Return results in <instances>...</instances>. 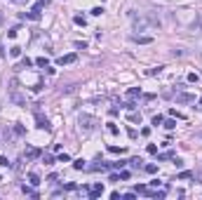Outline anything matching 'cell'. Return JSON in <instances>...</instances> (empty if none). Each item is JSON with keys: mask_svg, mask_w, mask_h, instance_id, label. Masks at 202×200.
Here are the masks:
<instances>
[{"mask_svg": "<svg viewBox=\"0 0 202 200\" xmlns=\"http://www.w3.org/2000/svg\"><path fill=\"white\" fill-rule=\"evenodd\" d=\"M78 123H80V127H82L85 132H92V130H97V127H99V120H97V118H92V115H80V120H78Z\"/></svg>", "mask_w": 202, "mask_h": 200, "instance_id": "cell-1", "label": "cell"}, {"mask_svg": "<svg viewBox=\"0 0 202 200\" xmlns=\"http://www.w3.org/2000/svg\"><path fill=\"white\" fill-rule=\"evenodd\" d=\"M75 61H78V54H75V52H70V54H66V57H59V59H57V64H59V66L75 64Z\"/></svg>", "mask_w": 202, "mask_h": 200, "instance_id": "cell-2", "label": "cell"}, {"mask_svg": "<svg viewBox=\"0 0 202 200\" xmlns=\"http://www.w3.org/2000/svg\"><path fill=\"white\" fill-rule=\"evenodd\" d=\"M99 196H103V186H101V184H94V186L89 188V198H99Z\"/></svg>", "mask_w": 202, "mask_h": 200, "instance_id": "cell-3", "label": "cell"}, {"mask_svg": "<svg viewBox=\"0 0 202 200\" xmlns=\"http://www.w3.org/2000/svg\"><path fill=\"white\" fill-rule=\"evenodd\" d=\"M132 40L139 42V45H150V42H153V38H150V35H134Z\"/></svg>", "mask_w": 202, "mask_h": 200, "instance_id": "cell-4", "label": "cell"}, {"mask_svg": "<svg viewBox=\"0 0 202 200\" xmlns=\"http://www.w3.org/2000/svg\"><path fill=\"white\" fill-rule=\"evenodd\" d=\"M35 118H38V127H40V130H49V127H52V125H49V120H47V118H42L40 113H38Z\"/></svg>", "mask_w": 202, "mask_h": 200, "instance_id": "cell-5", "label": "cell"}, {"mask_svg": "<svg viewBox=\"0 0 202 200\" xmlns=\"http://www.w3.org/2000/svg\"><path fill=\"white\" fill-rule=\"evenodd\" d=\"M176 101L179 104H190V101H195L193 94H176Z\"/></svg>", "mask_w": 202, "mask_h": 200, "instance_id": "cell-6", "label": "cell"}, {"mask_svg": "<svg viewBox=\"0 0 202 200\" xmlns=\"http://www.w3.org/2000/svg\"><path fill=\"white\" fill-rule=\"evenodd\" d=\"M28 184H31V186H40V177H38L35 172H31V174H28Z\"/></svg>", "mask_w": 202, "mask_h": 200, "instance_id": "cell-7", "label": "cell"}, {"mask_svg": "<svg viewBox=\"0 0 202 200\" xmlns=\"http://www.w3.org/2000/svg\"><path fill=\"white\" fill-rule=\"evenodd\" d=\"M38 155H40L38 148H28V151H26V160H33V158H38Z\"/></svg>", "mask_w": 202, "mask_h": 200, "instance_id": "cell-8", "label": "cell"}, {"mask_svg": "<svg viewBox=\"0 0 202 200\" xmlns=\"http://www.w3.org/2000/svg\"><path fill=\"white\" fill-rule=\"evenodd\" d=\"M73 21H75L78 26H85V24H87V19H85L82 14H75V17H73Z\"/></svg>", "mask_w": 202, "mask_h": 200, "instance_id": "cell-9", "label": "cell"}, {"mask_svg": "<svg viewBox=\"0 0 202 200\" xmlns=\"http://www.w3.org/2000/svg\"><path fill=\"white\" fill-rule=\"evenodd\" d=\"M21 191H24L26 196H38V193H35V191H33V186H26V184L21 186Z\"/></svg>", "mask_w": 202, "mask_h": 200, "instance_id": "cell-10", "label": "cell"}, {"mask_svg": "<svg viewBox=\"0 0 202 200\" xmlns=\"http://www.w3.org/2000/svg\"><path fill=\"white\" fill-rule=\"evenodd\" d=\"M9 54H12L14 59H17V57H21V47H17V45H14V47L9 50Z\"/></svg>", "mask_w": 202, "mask_h": 200, "instance_id": "cell-11", "label": "cell"}, {"mask_svg": "<svg viewBox=\"0 0 202 200\" xmlns=\"http://www.w3.org/2000/svg\"><path fill=\"white\" fill-rule=\"evenodd\" d=\"M73 167H75V169H85V160H82V158H80V160H73Z\"/></svg>", "mask_w": 202, "mask_h": 200, "instance_id": "cell-12", "label": "cell"}, {"mask_svg": "<svg viewBox=\"0 0 202 200\" xmlns=\"http://www.w3.org/2000/svg\"><path fill=\"white\" fill-rule=\"evenodd\" d=\"M42 163H45V165H54V158H52V155H47V153H45V155H42Z\"/></svg>", "mask_w": 202, "mask_h": 200, "instance_id": "cell-13", "label": "cell"}, {"mask_svg": "<svg viewBox=\"0 0 202 200\" xmlns=\"http://www.w3.org/2000/svg\"><path fill=\"white\" fill-rule=\"evenodd\" d=\"M150 198H158V200H162V198H165V191H155V193L150 191Z\"/></svg>", "mask_w": 202, "mask_h": 200, "instance_id": "cell-14", "label": "cell"}, {"mask_svg": "<svg viewBox=\"0 0 202 200\" xmlns=\"http://www.w3.org/2000/svg\"><path fill=\"white\" fill-rule=\"evenodd\" d=\"M108 132H110V134H118L120 130H118V125H115V123H108Z\"/></svg>", "mask_w": 202, "mask_h": 200, "instance_id": "cell-15", "label": "cell"}, {"mask_svg": "<svg viewBox=\"0 0 202 200\" xmlns=\"http://www.w3.org/2000/svg\"><path fill=\"white\" fill-rule=\"evenodd\" d=\"M198 80H200L198 73H188V82H198Z\"/></svg>", "mask_w": 202, "mask_h": 200, "instance_id": "cell-16", "label": "cell"}, {"mask_svg": "<svg viewBox=\"0 0 202 200\" xmlns=\"http://www.w3.org/2000/svg\"><path fill=\"white\" fill-rule=\"evenodd\" d=\"M108 151L110 153H125V148H120V146H108Z\"/></svg>", "mask_w": 202, "mask_h": 200, "instance_id": "cell-17", "label": "cell"}, {"mask_svg": "<svg viewBox=\"0 0 202 200\" xmlns=\"http://www.w3.org/2000/svg\"><path fill=\"white\" fill-rule=\"evenodd\" d=\"M57 160H59V163H70V155H66V153H61V155H59Z\"/></svg>", "mask_w": 202, "mask_h": 200, "instance_id": "cell-18", "label": "cell"}, {"mask_svg": "<svg viewBox=\"0 0 202 200\" xmlns=\"http://www.w3.org/2000/svg\"><path fill=\"white\" fill-rule=\"evenodd\" d=\"M127 94H129V97H132V99H134V97H139V94H141V90H136V87H132V90H129V92H127Z\"/></svg>", "mask_w": 202, "mask_h": 200, "instance_id": "cell-19", "label": "cell"}, {"mask_svg": "<svg viewBox=\"0 0 202 200\" xmlns=\"http://www.w3.org/2000/svg\"><path fill=\"white\" fill-rule=\"evenodd\" d=\"M165 127H167V130H174V127H176V120H171V118H169L167 123H165Z\"/></svg>", "mask_w": 202, "mask_h": 200, "instance_id": "cell-20", "label": "cell"}, {"mask_svg": "<svg viewBox=\"0 0 202 200\" xmlns=\"http://www.w3.org/2000/svg\"><path fill=\"white\" fill-rule=\"evenodd\" d=\"M146 172H148V174H155V172H158V165H146Z\"/></svg>", "mask_w": 202, "mask_h": 200, "instance_id": "cell-21", "label": "cell"}, {"mask_svg": "<svg viewBox=\"0 0 202 200\" xmlns=\"http://www.w3.org/2000/svg\"><path fill=\"white\" fill-rule=\"evenodd\" d=\"M129 165H132V167H141V158H132Z\"/></svg>", "mask_w": 202, "mask_h": 200, "instance_id": "cell-22", "label": "cell"}, {"mask_svg": "<svg viewBox=\"0 0 202 200\" xmlns=\"http://www.w3.org/2000/svg\"><path fill=\"white\" fill-rule=\"evenodd\" d=\"M35 64H38V66H45V68H47V59H45V57H40V59H35Z\"/></svg>", "mask_w": 202, "mask_h": 200, "instance_id": "cell-23", "label": "cell"}, {"mask_svg": "<svg viewBox=\"0 0 202 200\" xmlns=\"http://www.w3.org/2000/svg\"><path fill=\"white\" fill-rule=\"evenodd\" d=\"M21 66H24V68H31V66H33V61H31V59H28V57H26V59H24V61H21Z\"/></svg>", "mask_w": 202, "mask_h": 200, "instance_id": "cell-24", "label": "cell"}, {"mask_svg": "<svg viewBox=\"0 0 202 200\" xmlns=\"http://www.w3.org/2000/svg\"><path fill=\"white\" fill-rule=\"evenodd\" d=\"M92 14H94V17H101V14H103V7H94Z\"/></svg>", "mask_w": 202, "mask_h": 200, "instance_id": "cell-25", "label": "cell"}, {"mask_svg": "<svg viewBox=\"0 0 202 200\" xmlns=\"http://www.w3.org/2000/svg\"><path fill=\"white\" fill-rule=\"evenodd\" d=\"M129 120H132V123H141V115H139V113H132Z\"/></svg>", "mask_w": 202, "mask_h": 200, "instance_id": "cell-26", "label": "cell"}, {"mask_svg": "<svg viewBox=\"0 0 202 200\" xmlns=\"http://www.w3.org/2000/svg\"><path fill=\"white\" fill-rule=\"evenodd\" d=\"M0 167H9V160H7L5 155H0Z\"/></svg>", "mask_w": 202, "mask_h": 200, "instance_id": "cell-27", "label": "cell"}, {"mask_svg": "<svg viewBox=\"0 0 202 200\" xmlns=\"http://www.w3.org/2000/svg\"><path fill=\"white\" fill-rule=\"evenodd\" d=\"M127 165V163H125V160H120V163H113V167H115V169H122V167Z\"/></svg>", "mask_w": 202, "mask_h": 200, "instance_id": "cell-28", "label": "cell"}, {"mask_svg": "<svg viewBox=\"0 0 202 200\" xmlns=\"http://www.w3.org/2000/svg\"><path fill=\"white\" fill-rule=\"evenodd\" d=\"M153 125H162V115H155L153 118Z\"/></svg>", "mask_w": 202, "mask_h": 200, "instance_id": "cell-29", "label": "cell"}, {"mask_svg": "<svg viewBox=\"0 0 202 200\" xmlns=\"http://www.w3.org/2000/svg\"><path fill=\"white\" fill-rule=\"evenodd\" d=\"M148 153H158V146L155 144H148Z\"/></svg>", "mask_w": 202, "mask_h": 200, "instance_id": "cell-30", "label": "cell"}, {"mask_svg": "<svg viewBox=\"0 0 202 200\" xmlns=\"http://www.w3.org/2000/svg\"><path fill=\"white\" fill-rule=\"evenodd\" d=\"M190 177H193L190 172H181V174H179V179H190Z\"/></svg>", "mask_w": 202, "mask_h": 200, "instance_id": "cell-31", "label": "cell"}, {"mask_svg": "<svg viewBox=\"0 0 202 200\" xmlns=\"http://www.w3.org/2000/svg\"><path fill=\"white\" fill-rule=\"evenodd\" d=\"M17 31H19V28H12V31H7V38H17Z\"/></svg>", "mask_w": 202, "mask_h": 200, "instance_id": "cell-32", "label": "cell"}, {"mask_svg": "<svg viewBox=\"0 0 202 200\" xmlns=\"http://www.w3.org/2000/svg\"><path fill=\"white\" fill-rule=\"evenodd\" d=\"M198 104H200V106H202V97H200V101H198Z\"/></svg>", "mask_w": 202, "mask_h": 200, "instance_id": "cell-33", "label": "cell"}, {"mask_svg": "<svg viewBox=\"0 0 202 200\" xmlns=\"http://www.w3.org/2000/svg\"><path fill=\"white\" fill-rule=\"evenodd\" d=\"M14 2H21V0H14Z\"/></svg>", "mask_w": 202, "mask_h": 200, "instance_id": "cell-34", "label": "cell"}, {"mask_svg": "<svg viewBox=\"0 0 202 200\" xmlns=\"http://www.w3.org/2000/svg\"><path fill=\"white\" fill-rule=\"evenodd\" d=\"M200 136H202V134H200Z\"/></svg>", "mask_w": 202, "mask_h": 200, "instance_id": "cell-35", "label": "cell"}]
</instances>
